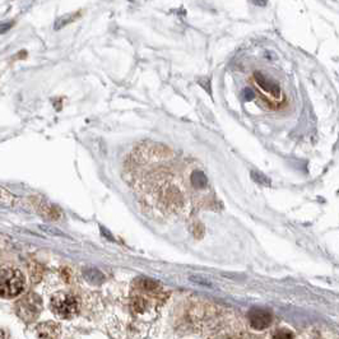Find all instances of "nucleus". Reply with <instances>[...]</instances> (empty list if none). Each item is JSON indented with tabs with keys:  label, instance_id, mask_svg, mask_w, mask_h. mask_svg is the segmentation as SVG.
I'll return each instance as SVG.
<instances>
[{
	"label": "nucleus",
	"instance_id": "7ed1b4c3",
	"mask_svg": "<svg viewBox=\"0 0 339 339\" xmlns=\"http://www.w3.org/2000/svg\"><path fill=\"white\" fill-rule=\"evenodd\" d=\"M254 78H255L256 83L259 84L266 92L270 93V95L274 97L281 96V88H279L278 84L272 82V80H269L268 78H266V75H263L260 72H255V73H254Z\"/></svg>",
	"mask_w": 339,
	"mask_h": 339
},
{
	"label": "nucleus",
	"instance_id": "9b49d317",
	"mask_svg": "<svg viewBox=\"0 0 339 339\" xmlns=\"http://www.w3.org/2000/svg\"><path fill=\"white\" fill-rule=\"evenodd\" d=\"M242 95H243V97H245V99H246V101L254 98V92L251 90H247V88L246 90H243Z\"/></svg>",
	"mask_w": 339,
	"mask_h": 339
},
{
	"label": "nucleus",
	"instance_id": "6e6552de",
	"mask_svg": "<svg viewBox=\"0 0 339 339\" xmlns=\"http://www.w3.org/2000/svg\"><path fill=\"white\" fill-rule=\"evenodd\" d=\"M74 17H75V16H67V17H63V18H60V20H58V21H56V23H55V29L63 28V27H64L65 24L73 22Z\"/></svg>",
	"mask_w": 339,
	"mask_h": 339
},
{
	"label": "nucleus",
	"instance_id": "39448f33",
	"mask_svg": "<svg viewBox=\"0 0 339 339\" xmlns=\"http://www.w3.org/2000/svg\"><path fill=\"white\" fill-rule=\"evenodd\" d=\"M251 179H253L256 184H260V185H266V186L270 185V180H269L268 177L262 172L253 171V172H251Z\"/></svg>",
	"mask_w": 339,
	"mask_h": 339
},
{
	"label": "nucleus",
	"instance_id": "f257e3e1",
	"mask_svg": "<svg viewBox=\"0 0 339 339\" xmlns=\"http://www.w3.org/2000/svg\"><path fill=\"white\" fill-rule=\"evenodd\" d=\"M24 277L17 269L0 270V297L13 298L24 290Z\"/></svg>",
	"mask_w": 339,
	"mask_h": 339
},
{
	"label": "nucleus",
	"instance_id": "1a4fd4ad",
	"mask_svg": "<svg viewBox=\"0 0 339 339\" xmlns=\"http://www.w3.org/2000/svg\"><path fill=\"white\" fill-rule=\"evenodd\" d=\"M12 26H13V23L12 22L0 23V35H1V33H5L7 31H9V29L12 28Z\"/></svg>",
	"mask_w": 339,
	"mask_h": 339
},
{
	"label": "nucleus",
	"instance_id": "f03ea898",
	"mask_svg": "<svg viewBox=\"0 0 339 339\" xmlns=\"http://www.w3.org/2000/svg\"><path fill=\"white\" fill-rule=\"evenodd\" d=\"M51 309L55 315L61 319H72L79 311V302L73 294L58 292L51 298Z\"/></svg>",
	"mask_w": 339,
	"mask_h": 339
},
{
	"label": "nucleus",
	"instance_id": "20e7f679",
	"mask_svg": "<svg viewBox=\"0 0 339 339\" xmlns=\"http://www.w3.org/2000/svg\"><path fill=\"white\" fill-rule=\"evenodd\" d=\"M192 183L194 184V186L199 188V189H203L208 184V179H207L204 173L196 171V172H194L192 175Z\"/></svg>",
	"mask_w": 339,
	"mask_h": 339
},
{
	"label": "nucleus",
	"instance_id": "0eeeda50",
	"mask_svg": "<svg viewBox=\"0 0 339 339\" xmlns=\"http://www.w3.org/2000/svg\"><path fill=\"white\" fill-rule=\"evenodd\" d=\"M40 228H41L44 232H46V234H48V235H52V236H61V237L67 236V235H65L63 231H60L59 228L52 227V226H44V224H41V226H40Z\"/></svg>",
	"mask_w": 339,
	"mask_h": 339
},
{
	"label": "nucleus",
	"instance_id": "f8f14e48",
	"mask_svg": "<svg viewBox=\"0 0 339 339\" xmlns=\"http://www.w3.org/2000/svg\"><path fill=\"white\" fill-rule=\"evenodd\" d=\"M0 339H5V337H4V333L0 330Z\"/></svg>",
	"mask_w": 339,
	"mask_h": 339
},
{
	"label": "nucleus",
	"instance_id": "9d476101",
	"mask_svg": "<svg viewBox=\"0 0 339 339\" xmlns=\"http://www.w3.org/2000/svg\"><path fill=\"white\" fill-rule=\"evenodd\" d=\"M190 279L192 281H194L195 283H199V285H205V286H209V282L205 281L204 278H202V277H190Z\"/></svg>",
	"mask_w": 339,
	"mask_h": 339
},
{
	"label": "nucleus",
	"instance_id": "423d86ee",
	"mask_svg": "<svg viewBox=\"0 0 339 339\" xmlns=\"http://www.w3.org/2000/svg\"><path fill=\"white\" fill-rule=\"evenodd\" d=\"M272 339H294V336L288 329H278L273 334Z\"/></svg>",
	"mask_w": 339,
	"mask_h": 339
}]
</instances>
